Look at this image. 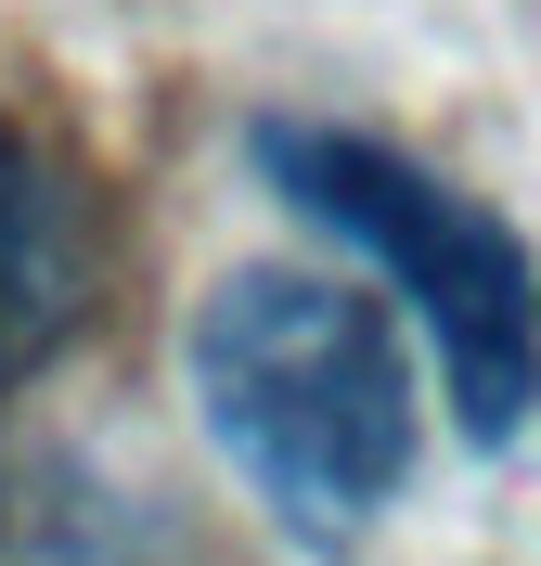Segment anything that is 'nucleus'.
Wrapping results in <instances>:
<instances>
[{"mask_svg": "<svg viewBox=\"0 0 541 566\" xmlns=\"http://www.w3.org/2000/svg\"><path fill=\"white\" fill-rule=\"evenodd\" d=\"M194 412H207L219 463L258 490V515L296 554H348L426 463V387L399 322L335 271L296 258H246L194 296L180 335Z\"/></svg>", "mask_w": 541, "mask_h": 566, "instance_id": "f257e3e1", "label": "nucleus"}, {"mask_svg": "<svg viewBox=\"0 0 541 566\" xmlns=\"http://www.w3.org/2000/svg\"><path fill=\"white\" fill-rule=\"evenodd\" d=\"M91 271H104V245H91L77 180L52 168V155H39L13 116H0V399H13L39 360L77 335Z\"/></svg>", "mask_w": 541, "mask_h": 566, "instance_id": "7ed1b4c3", "label": "nucleus"}, {"mask_svg": "<svg viewBox=\"0 0 541 566\" xmlns=\"http://www.w3.org/2000/svg\"><path fill=\"white\" fill-rule=\"evenodd\" d=\"M246 155L310 232H335L348 258L387 271V296L438 348L451 424H465L477 451H503L516 424L541 412V258L516 245V219L477 207L465 180L413 168L399 142L335 129V116H258Z\"/></svg>", "mask_w": 541, "mask_h": 566, "instance_id": "f03ea898", "label": "nucleus"}]
</instances>
